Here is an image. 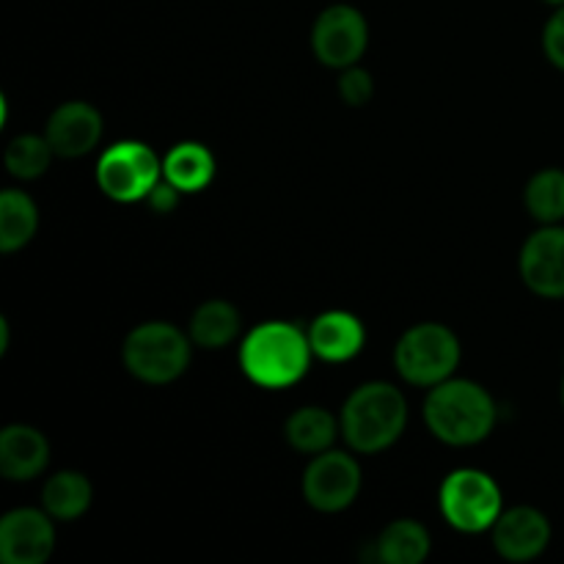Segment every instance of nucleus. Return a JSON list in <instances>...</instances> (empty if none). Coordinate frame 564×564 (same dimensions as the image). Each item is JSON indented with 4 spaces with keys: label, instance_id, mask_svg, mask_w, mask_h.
<instances>
[{
    "label": "nucleus",
    "instance_id": "0eeeda50",
    "mask_svg": "<svg viewBox=\"0 0 564 564\" xmlns=\"http://www.w3.org/2000/svg\"><path fill=\"white\" fill-rule=\"evenodd\" d=\"M163 180V160L141 141H119L97 160V185L119 204L147 202L154 185Z\"/></svg>",
    "mask_w": 564,
    "mask_h": 564
},
{
    "label": "nucleus",
    "instance_id": "423d86ee",
    "mask_svg": "<svg viewBox=\"0 0 564 564\" xmlns=\"http://www.w3.org/2000/svg\"><path fill=\"white\" fill-rule=\"evenodd\" d=\"M438 507L452 529L463 534H482L499 521L505 499L490 474L479 468H457L441 485Z\"/></svg>",
    "mask_w": 564,
    "mask_h": 564
},
{
    "label": "nucleus",
    "instance_id": "a211bd4d",
    "mask_svg": "<svg viewBox=\"0 0 564 564\" xmlns=\"http://www.w3.org/2000/svg\"><path fill=\"white\" fill-rule=\"evenodd\" d=\"M339 433V419L319 405L297 408L284 424V435L290 446L295 452H303V455H319V452L330 449Z\"/></svg>",
    "mask_w": 564,
    "mask_h": 564
},
{
    "label": "nucleus",
    "instance_id": "f03ea898",
    "mask_svg": "<svg viewBox=\"0 0 564 564\" xmlns=\"http://www.w3.org/2000/svg\"><path fill=\"white\" fill-rule=\"evenodd\" d=\"M499 408L485 386L466 378H449L433 386L424 400V424L449 446H474L496 427Z\"/></svg>",
    "mask_w": 564,
    "mask_h": 564
},
{
    "label": "nucleus",
    "instance_id": "f3484780",
    "mask_svg": "<svg viewBox=\"0 0 564 564\" xmlns=\"http://www.w3.org/2000/svg\"><path fill=\"white\" fill-rule=\"evenodd\" d=\"M242 330V317L235 303L229 301H207L193 312L191 334L193 345L202 350H224L231 341H237Z\"/></svg>",
    "mask_w": 564,
    "mask_h": 564
},
{
    "label": "nucleus",
    "instance_id": "9d476101",
    "mask_svg": "<svg viewBox=\"0 0 564 564\" xmlns=\"http://www.w3.org/2000/svg\"><path fill=\"white\" fill-rule=\"evenodd\" d=\"M518 270L529 290L545 301L564 297V226L551 224L523 242Z\"/></svg>",
    "mask_w": 564,
    "mask_h": 564
},
{
    "label": "nucleus",
    "instance_id": "5701e85b",
    "mask_svg": "<svg viewBox=\"0 0 564 564\" xmlns=\"http://www.w3.org/2000/svg\"><path fill=\"white\" fill-rule=\"evenodd\" d=\"M55 158L53 147H50L47 135H33V132H25V135L11 138L9 147H6L3 163L6 171L11 176L22 182L39 180L44 171L50 169V160Z\"/></svg>",
    "mask_w": 564,
    "mask_h": 564
},
{
    "label": "nucleus",
    "instance_id": "c85d7f7f",
    "mask_svg": "<svg viewBox=\"0 0 564 564\" xmlns=\"http://www.w3.org/2000/svg\"><path fill=\"white\" fill-rule=\"evenodd\" d=\"M562 405H564V378H562Z\"/></svg>",
    "mask_w": 564,
    "mask_h": 564
},
{
    "label": "nucleus",
    "instance_id": "cd10ccee",
    "mask_svg": "<svg viewBox=\"0 0 564 564\" xmlns=\"http://www.w3.org/2000/svg\"><path fill=\"white\" fill-rule=\"evenodd\" d=\"M545 3H551V6H556V9H560V6H564V0H545Z\"/></svg>",
    "mask_w": 564,
    "mask_h": 564
},
{
    "label": "nucleus",
    "instance_id": "4468645a",
    "mask_svg": "<svg viewBox=\"0 0 564 564\" xmlns=\"http://www.w3.org/2000/svg\"><path fill=\"white\" fill-rule=\"evenodd\" d=\"M308 341L319 361L345 364L352 361L367 345V328L352 312H323L308 325Z\"/></svg>",
    "mask_w": 564,
    "mask_h": 564
},
{
    "label": "nucleus",
    "instance_id": "2eb2a0df",
    "mask_svg": "<svg viewBox=\"0 0 564 564\" xmlns=\"http://www.w3.org/2000/svg\"><path fill=\"white\" fill-rule=\"evenodd\" d=\"M50 444L31 424H9L0 433V474L11 482H31L47 468Z\"/></svg>",
    "mask_w": 564,
    "mask_h": 564
},
{
    "label": "nucleus",
    "instance_id": "ddd939ff",
    "mask_svg": "<svg viewBox=\"0 0 564 564\" xmlns=\"http://www.w3.org/2000/svg\"><path fill=\"white\" fill-rule=\"evenodd\" d=\"M494 549L507 562H532L549 549L551 521L538 507H512L494 523Z\"/></svg>",
    "mask_w": 564,
    "mask_h": 564
},
{
    "label": "nucleus",
    "instance_id": "b1692460",
    "mask_svg": "<svg viewBox=\"0 0 564 564\" xmlns=\"http://www.w3.org/2000/svg\"><path fill=\"white\" fill-rule=\"evenodd\" d=\"M372 94H375V80L364 66L352 64L347 66V69H341L339 97L345 99V105H350V108H361V105H367L369 99H372Z\"/></svg>",
    "mask_w": 564,
    "mask_h": 564
},
{
    "label": "nucleus",
    "instance_id": "7ed1b4c3",
    "mask_svg": "<svg viewBox=\"0 0 564 564\" xmlns=\"http://www.w3.org/2000/svg\"><path fill=\"white\" fill-rule=\"evenodd\" d=\"M341 438L358 455H378L394 446L408 427V400L394 383L372 380L341 405Z\"/></svg>",
    "mask_w": 564,
    "mask_h": 564
},
{
    "label": "nucleus",
    "instance_id": "aec40b11",
    "mask_svg": "<svg viewBox=\"0 0 564 564\" xmlns=\"http://www.w3.org/2000/svg\"><path fill=\"white\" fill-rule=\"evenodd\" d=\"M94 501V488L86 474L58 471L44 482L42 507L55 521H77Z\"/></svg>",
    "mask_w": 564,
    "mask_h": 564
},
{
    "label": "nucleus",
    "instance_id": "6e6552de",
    "mask_svg": "<svg viewBox=\"0 0 564 564\" xmlns=\"http://www.w3.org/2000/svg\"><path fill=\"white\" fill-rule=\"evenodd\" d=\"M369 25L367 17L347 3H334L314 20L312 50L328 69H347L367 53Z\"/></svg>",
    "mask_w": 564,
    "mask_h": 564
},
{
    "label": "nucleus",
    "instance_id": "20e7f679",
    "mask_svg": "<svg viewBox=\"0 0 564 564\" xmlns=\"http://www.w3.org/2000/svg\"><path fill=\"white\" fill-rule=\"evenodd\" d=\"M191 334H182L176 325L154 319L127 334L121 347V361L127 372L149 386H169L187 372L193 358Z\"/></svg>",
    "mask_w": 564,
    "mask_h": 564
},
{
    "label": "nucleus",
    "instance_id": "dca6fc26",
    "mask_svg": "<svg viewBox=\"0 0 564 564\" xmlns=\"http://www.w3.org/2000/svg\"><path fill=\"white\" fill-rule=\"evenodd\" d=\"M215 154L198 141H182L163 158V176L180 193H202L213 185Z\"/></svg>",
    "mask_w": 564,
    "mask_h": 564
},
{
    "label": "nucleus",
    "instance_id": "a878e982",
    "mask_svg": "<svg viewBox=\"0 0 564 564\" xmlns=\"http://www.w3.org/2000/svg\"><path fill=\"white\" fill-rule=\"evenodd\" d=\"M180 196H182V193L176 191V187L171 185V182L163 176V180L154 185V191L147 196V202H149V207L154 209V213L165 215V213H174L176 204H180Z\"/></svg>",
    "mask_w": 564,
    "mask_h": 564
},
{
    "label": "nucleus",
    "instance_id": "6ab92c4d",
    "mask_svg": "<svg viewBox=\"0 0 564 564\" xmlns=\"http://www.w3.org/2000/svg\"><path fill=\"white\" fill-rule=\"evenodd\" d=\"M433 540L419 521H391L375 540V556L383 564H422L430 556Z\"/></svg>",
    "mask_w": 564,
    "mask_h": 564
},
{
    "label": "nucleus",
    "instance_id": "412c9836",
    "mask_svg": "<svg viewBox=\"0 0 564 564\" xmlns=\"http://www.w3.org/2000/svg\"><path fill=\"white\" fill-rule=\"evenodd\" d=\"M39 229L36 202L25 191L6 187L0 193V251L14 253L33 240Z\"/></svg>",
    "mask_w": 564,
    "mask_h": 564
},
{
    "label": "nucleus",
    "instance_id": "f257e3e1",
    "mask_svg": "<svg viewBox=\"0 0 564 564\" xmlns=\"http://www.w3.org/2000/svg\"><path fill=\"white\" fill-rule=\"evenodd\" d=\"M312 341L308 328L295 323H262L246 334L240 345L242 375L259 389H290L301 383L312 369Z\"/></svg>",
    "mask_w": 564,
    "mask_h": 564
},
{
    "label": "nucleus",
    "instance_id": "1a4fd4ad",
    "mask_svg": "<svg viewBox=\"0 0 564 564\" xmlns=\"http://www.w3.org/2000/svg\"><path fill=\"white\" fill-rule=\"evenodd\" d=\"M303 499L317 512H341L361 494V466L352 455L325 449L303 471Z\"/></svg>",
    "mask_w": 564,
    "mask_h": 564
},
{
    "label": "nucleus",
    "instance_id": "f8f14e48",
    "mask_svg": "<svg viewBox=\"0 0 564 564\" xmlns=\"http://www.w3.org/2000/svg\"><path fill=\"white\" fill-rule=\"evenodd\" d=\"M102 130V113H99L91 102L72 99V102L58 105V108L50 113L44 135H47L55 158L75 160L99 147Z\"/></svg>",
    "mask_w": 564,
    "mask_h": 564
},
{
    "label": "nucleus",
    "instance_id": "bb28decb",
    "mask_svg": "<svg viewBox=\"0 0 564 564\" xmlns=\"http://www.w3.org/2000/svg\"><path fill=\"white\" fill-rule=\"evenodd\" d=\"M9 350V319H0V352Z\"/></svg>",
    "mask_w": 564,
    "mask_h": 564
},
{
    "label": "nucleus",
    "instance_id": "393cba45",
    "mask_svg": "<svg viewBox=\"0 0 564 564\" xmlns=\"http://www.w3.org/2000/svg\"><path fill=\"white\" fill-rule=\"evenodd\" d=\"M543 53L556 69L564 72V6L551 14L543 28Z\"/></svg>",
    "mask_w": 564,
    "mask_h": 564
},
{
    "label": "nucleus",
    "instance_id": "9b49d317",
    "mask_svg": "<svg viewBox=\"0 0 564 564\" xmlns=\"http://www.w3.org/2000/svg\"><path fill=\"white\" fill-rule=\"evenodd\" d=\"M55 518L47 510L6 512L0 521V560L6 564H44L55 549Z\"/></svg>",
    "mask_w": 564,
    "mask_h": 564
},
{
    "label": "nucleus",
    "instance_id": "39448f33",
    "mask_svg": "<svg viewBox=\"0 0 564 564\" xmlns=\"http://www.w3.org/2000/svg\"><path fill=\"white\" fill-rule=\"evenodd\" d=\"M460 352V339L449 325L419 323L397 341L394 367L405 383L433 389L455 375Z\"/></svg>",
    "mask_w": 564,
    "mask_h": 564
},
{
    "label": "nucleus",
    "instance_id": "4be33fe9",
    "mask_svg": "<svg viewBox=\"0 0 564 564\" xmlns=\"http://www.w3.org/2000/svg\"><path fill=\"white\" fill-rule=\"evenodd\" d=\"M523 204L538 224L551 226L564 220V171L543 169L529 180Z\"/></svg>",
    "mask_w": 564,
    "mask_h": 564
}]
</instances>
